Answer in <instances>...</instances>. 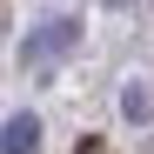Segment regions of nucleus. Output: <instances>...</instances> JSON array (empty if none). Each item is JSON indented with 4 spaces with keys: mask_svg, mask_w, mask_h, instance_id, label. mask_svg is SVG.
<instances>
[{
    "mask_svg": "<svg viewBox=\"0 0 154 154\" xmlns=\"http://www.w3.org/2000/svg\"><path fill=\"white\" fill-rule=\"evenodd\" d=\"M74 40H81V20L74 14H54V20H40V27L20 40V67L27 74H47V67H60L74 54Z\"/></svg>",
    "mask_w": 154,
    "mask_h": 154,
    "instance_id": "obj_1",
    "label": "nucleus"
},
{
    "mask_svg": "<svg viewBox=\"0 0 154 154\" xmlns=\"http://www.w3.org/2000/svg\"><path fill=\"white\" fill-rule=\"evenodd\" d=\"M0 154H40V121L34 114H14L0 127Z\"/></svg>",
    "mask_w": 154,
    "mask_h": 154,
    "instance_id": "obj_2",
    "label": "nucleus"
},
{
    "mask_svg": "<svg viewBox=\"0 0 154 154\" xmlns=\"http://www.w3.org/2000/svg\"><path fill=\"white\" fill-rule=\"evenodd\" d=\"M121 100H127V121H147V114H154V100H147V81H127V94H121Z\"/></svg>",
    "mask_w": 154,
    "mask_h": 154,
    "instance_id": "obj_3",
    "label": "nucleus"
},
{
    "mask_svg": "<svg viewBox=\"0 0 154 154\" xmlns=\"http://www.w3.org/2000/svg\"><path fill=\"white\" fill-rule=\"evenodd\" d=\"M81 154H107V147H100V141H87V147H81Z\"/></svg>",
    "mask_w": 154,
    "mask_h": 154,
    "instance_id": "obj_4",
    "label": "nucleus"
},
{
    "mask_svg": "<svg viewBox=\"0 0 154 154\" xmlns=\"http://www.w3.org/2000/svg\"><path fill=\"white\" fill-rule=\"evenodd\" d=\"M107 7H127V0H107Z\"/></svg>",
    "mask_w": 154,
    "mask_h": 154,
    "instance_id": "obj_5",
    "label": "nucleus"
}]
</instances>
